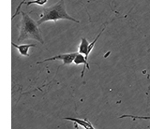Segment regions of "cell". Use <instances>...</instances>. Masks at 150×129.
Here are the masks:
<instances>
[{
	"instance_id": "cell-2",
	"label": "cell",
	"mask_w": 150,
	"mask_h": 129,
	"mask_svg": "<svg viewBox=\"0 0 150 129\" xmlns=\"http://www.w3.org/2000/svg\"><path fill=\"white\" fill-rule=\"evenodd\" d=\"M21 15H22V20L20 25H19V30H20V35H19L18 38L19 42L25 39H32L38 40L41 44H43L44 40L42 39L41 32L37 22L29 15L26 14L25 12L22 11Z\"/></svg>"
},
{
	"instance_id": "cell-8",
	"label": "cell",
	"mask_w": 150,
	"mask_h": 129,
	"mask_svg": "<svg viewBox=\"0 0 150 129\" xmlns=\"http://www.w3.org/2000/svg\"><path fill=\"white\" fill-rule=\"evenodd\" d=\"M47 2H48V0H32V1L25 2V4L27 6L33 5V4H35V5H39V6H44Z\"/></svg>"
},
{
	"instance_id": "cell-9",
	"label": "cell",
	"mask_w": 150,
	"mask_h": 129,
	"mask_svg": "<svg viewBox=\"0 0 150 129\" xmlns=\"http://www.w3.org/2000/svg\"><path fill=\"white\" fill-rule=\"evenodd\" d=\"M25 2H27V0H23V1L19 4V6H18V8H16V11H15V13L12 15V19H14L18 14H19V12H20V10H21V8H22V6H23V4H25Z\"/></svg>"
},
{
	"instance_id": "cell-7",
	"label": "cell",
	"mask_w": 150,
	"mask_h": 129,
	"mask_svg": "<svg viewBox=\"0 0 150 129\" xmlns=\"http://www.w3.org/2000/svg\"><path fill=\"white\" fill-rule=\"evenodd\" d=\"M119 118H131V119H140V120H150V116H135V115H130V114H125L122 115Z\"/></svg>"
},
{
	"instance_id": "cell-1",
	"label": "cell",
	"mask_w": 150,
	"mask_h": 129,
	"mask_svg": "<svg viewBox=\"0 0 150 129\" xmlns=\"http://www.w3.org/2000/svg\"><path fill=\"white\" fill-rule=\"evenodd\" d=\"M59 20H69L74 22H78V24L80 22V21L76 20L75 18L68 14L67 11H66L65 0H59L57 3H55L52 7L44 8L43 12L40 14V18L38 20L37 24L40 26L45 22L52 21L55 22Z\"/></svg>"
},
{
	"instance_id": "cell-3",
	"label": "cell",
	"mask_w": 150,
	"mask_h": 129,
	"mask_svg": "<svg viewBox=\"0 0 150 129\" xmlns=\"http://www.w3.org/2000/svg\"><path fill=\"white\" fill-rule=\"evenodd\" d=\"M78 53H64V54H59V55H55L54 57L51 58H47L45 60H42V61L37 62V64H41V63H45L48 61H54V60H61L63 62V66H68L74 62V59L76 57Z\"/></svg>"
},
{
	"instance_id": "cell-5",
	"label": "cell",
	"mask_w": 150,
	"mask_h": 129,
	"mask_svg": "<svg viewBox=\"0 0 150 129\" xmlns=\"http://www.w3.org/2000/svg\"><path fill=\"white\" fill-rule=\"evenodd\" d=\"M89 43L88 40L86 38H82L81 39V43L79 45V50L78 53H82L86 56V60H88L89 57V53H88V48H89Z\"/></svg>"
},
{
	"instance_id": "cell-6",
	"label": "cell",
	"mask_w": 150,
	"mask_h": 129,
	"mask_svg": "<svg viewBox=\"0 0 150 129\" xmlns=\"http://www.w3.org/2000/svg\"><path fill=\"white\" fill-rule=\"evenodd\" d=\"M73 63L75 64H83V66L84 67V68H86V69H90V66H89V64H88V60H86V56L82 53H77Z\"/></svg>"
},
{
	"instance_id": "cell-4",
	"label": "cell",
	"mask_w": 150,
	"mask_h": 129,
	"mask_svg": "<svg viewBox=\"0 0 150 129\" xmlns=\"http://www.w3.org/2000/svg\"><path fill=\"white\" fill-rule=\"evenodd\" d=\"M14 48H16L18 50V52L20 53L21 55L23 56H29V53H28V50L30 48H36L37 45L35 44H22V45H17L14 42L11 43Z\"/></svg>"
}]
</instances>
